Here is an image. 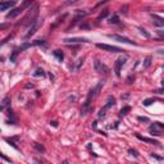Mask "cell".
<instances>
[{
  "label": "cell",
  "mask_w": 164,
  "mask_h": 164,
  "mask_svg": "<svg viewBox=\"0 0 164 164\" xmlns=\"http://www.w3.org/2000/svg\"><path fill=\"white\" fill-rule=\"evenodd\" d=\"M1 109H3V108H1V106H0V110H1Z\"/></svg>",
  "instance_id": "8d00e7d4"
},
{
  "label": "cell",
  "mask_w": 164,
  "mask_h": 164,
  "mask_svg": "<svg viewBox=\"0 0 164 164\" xmlns=\"http://www.w3.org/2000/svg\"><path fill=\"white\" fill-rule=\"evenodd\" d=\"M108 14H109V10H108V9H104V10H103V12H101V13L99 14V17H98V19H99V21H101V19H103V18H105V17H106V15H108Z\"/></svg>",
  "instance_id": "2e32d148"
},
{
  "label": "cell",
  "mask_w": 164,
  "mask_h": 164,
  "mask_svg": "<svg viewBox=\"0 0 164 164\" xmlns=\"http://www.w3.org/2000/svg\"><path fill=\"white\" fill-rule=\"evenodd\" d=\"M45 72L42 71V68H37L35 72H33V77H44Z\"/></svg>",
  "instance_id": "5bb4252c"
},
{
  "label": "cell",
  "mask_w": 164,
  "mask_h": 164,
  "mask_svg": "<svg viewBox=\"0 0 164 164\" xmlns=\"http://www.w3.org/2000/svg\"><path fill=\"white\" fill-rule=\"evenodd\" d=\"M105 110H106V109H101V110H100V113H99V117H100V118L105 117Z\"/></svg>",
  "instance_id": "83f0119b"
},
{
  "label": "cell",
  "mask_w": 164,
  "mask_h": 164,
  "mask_svg": "<svg viewBox=\"0 0 164 164\" xmlns=\"http://www.w3.org/2000/svg\"><path fill=\"white\" fill-rule=\"evenodd\" d=\"M18 50H14V51L12 53V55H10V62H15V59H17V55H18Z\"/></svg>",
  "instance_id": "d6986e66"
},
{
  "label": "cell",
  "mask_w": 164,
  "mask_h": 164,
  "mask_svg": "<svg viewBox=\"0 0 164 164\" xmlns=\"http://www.w3.org/2000/svg\"><path fill=\"white\" fill-rule=\"evenodd\" d=\"M110 23H118V17L117 15H114V17H112V18H110Z\"/></svg>",
  "instance_id": "484cf974"
},
{
  "label": "cell",
  "mask_w": 164,
  "mask_h": 164,
  "mask_svg": "<svg viewBox=\"0 0 164 164\" xmlns=\"http://www.w3.org/2000/svg\"><path fill=\"white\" fill-rule=\"evenodd\" d=\"M128 152H129L131 155H133V156H139L137 151H136V150H133V149H129V150H128Z\"/></svg>",
  "instance_id": "4316f807"
},
{
  "label": "cell",
  "mask_w": 164,
  "mask_h": 164,
  "mask_svg": "<svg viewBox=\"0 0 164 164\" xmlns=\"http://www.w3.org/2000/svg\"><path fill=\"white\" fill-rule=\"evenodd\" d=\"M5 141H7V142H8L9 145H12V146H13V148H14V149H18V146H17V145H15L14 142H13V141H10L9 139H5Z\"/></svg>",
  "instance_id": "603a6c76"
},
{
  "label": "cell",
  "mask_w": 164,
  "mask_h": 164,
  "mask_svg": "<svg viewBox=\"0 0 164 164\" xmlns=\"http://www.w3.org/2000/svg\"><path fill=\"white\" fill-rule=\"evenodd\" d=\"M163 133V131H154V129H150V135L151 136H160Z\"/></svg>",
  "instance_id": "ffe728a7"
},
{
  "label": "cell",
  "mask_w": 164,
  "mask_h": 164,
  "mask_svg": "<svg viewBox=\"0 0 164 164\" xmlns=\"http://www.w3.org/2000/svg\"><path fill=\"white\" fill-rule=\"evenodd\" d=\"M26 88H33V83H27L26 85Z\"/></svg>",
  "instance_id": "d6a6232c"
},
{
  "label": "cell",
  "mask_w": 164,
  "mask_h": 164,
  "mask_svg": "<svg viewBox=\"0 0 164 164\" xmlns=\"http://www.w3.org/2000/svg\"><path fill=\"white\" fill-rule=\"evenodd\" d=\"M140 31H141V33H142V35H145L146 37H150V33L146 31V30H144V28H140Z\"/></svg>",
  "instance_id": "cb8c5ba5"
},
{
  "label": "cell",
  "mask_w": 164,
  "mask_h": 164,
  "mask_svg": "<svg viewBox=\"0 0 164 164\" xmlns=\"http://www.w3.org/2000/svg\"><path fill=\"white\" fill-rule=\"evenodd\" d=\"M155 101V99H146V100H144L142 101V104L145 105V106H149V105H151L152 103Z\"/></svg>",
  "instance_id": "ac0fdd59"
},
{
  "label": "cell",
  "mask_w": 164,
  "mask_h": 164,
  "mask_svg": "<svg viewBox=\"0 0 164 164\" xmlns=\"http://www.w3.org/2000/svg\"><path fill=\"white\" fill-rule=\"evenodd\" d=\"M151 156H152V158H155V159H158V160H162V159H163V158H162V156H159V155H156V154H151Z\"/></svg>",
  "instance_id": "f546056e"
},
{
  "label": "cell",
  "mask_w": 164,
  "mask_h": 164,
  "mask_svg": "<svg viewBox=\"0 0 164 164\" xmlns=\"http://www.w3.org/2000/svg\"><path fill=\"white\" fill-rule=\"evenodd\" d=\"M63 164H68V162H67V160H64V162H63Z\"/></svg>",
  "instance_id": "d590c367"
},
{
  "label": "cell",
  "mask_w": 164,
  "mask_h": 164,
  "mask_svg": "<svg viewBox=\"0 0 164 164\" xmlns=\"http://www.w3.org/2000/svg\"><path fill=\"white\" fill-rule=\"evenodd\" d=\"M163 128H164V126L160 122H155L154 124L150 126V129H154V131H163Z\"/></svg>",
  "instance_id": "30bf717a"
},
{
  "label": "cell",
  "mask_w": 164,
  "mask_h": 164,
  "mask_svg": "<svg viewBox=\"0 0 164 164\" xmlns=\"http://www.w3.org/2000/svg\"><path fill=\"white\" fill-rule=\"evenodd\" d=\"M53 54H54V56L56 59H58L59 62H62L64 59V54H63V51L62 50H55V51H53Z\"/></svg>",
  "instance_id": "7c38bea8"
},
{
  "label": "cell",
  "mask_w": 164,
  "mask_h": 164,
  "mask_svg": "<svg viewBox=\"0 0 164 164\" xmlns=\"http://www.w3.org/2000/svg\"><path fill=\"white\" fill-rule=\"evenodd\" d=\"M81 28H82V30H83V28H85V30H87V28H90V25L88 23H83V25H81Z\"/></svg>",
  "instance_id": "f1b7e54d"
},
{
  "label": "cell",
  "mask_w": 164,
  "mask_h": 164,
  "mask_svg": "<svg viewBox=\"0 0 164 164\" xmlns=\"http://www.w3.org/2000/svg\"><path fill=\"white\" fill-rule=\"evenodd\" d=\"M152 19H154V25H156L158 27H163L164 26V19L162 18V17L152 15Z\"/></svg>",
  "instance_id": "9c48e42d"
},
{
  "label": "cell",
  "mask_w": 164,
  "mask_h": 164,
  "mask_svg": "<svg viewBox=\"0 0 164 164\" xmlns=\"http://www.w3.org/2000/svg\"><path fill=\"white\" fill-rule=\"evenodd\" d=\"M9 104H10V99H9V98H5V99L3 100V105H1V108H4V106H9Z\"/></svg>",
  "instance_id": "44dd1931"
},
{
  "label": "cell",
  "mask_w": 164,
  "mask_h": 164,
  "mask_svg": "<svg viewBox=\"0 0 164 164\" xmlns=\"http://www.w3.org/2000/svg\"><path fill=\"white\" fill-rule=\"evenodd\" d=\"M35 149L38 150V151H45V148L42 145H40V144H35Z\"/></svg>",
  "instance_id": "7402d4cb"
},
{
  "label": "cell",
  "mask_w": 164,
  "mask_h": 164,
  "mask_svg": "<svg viewBox=\"0 0 164 164\" xmlns=\"http://www.w3.org/2000/svg\"><path fill=\"white\" fill-rule=\"evenodd\" d=\"M22 12H23V8H14V9H12L10 12L7 14V19H13V18H15L17 15H19Z\"/></svg>",
  "instance_id": "5b68a950"
},
{
  "label": "cell",
  "mask_w": 164,
  "mask_h": 164,
  "mask_svg": "<svg viewBox=\"0 0 164 164\" xmlns=\"http://www.w3.org/2000/svg\"><path fill=\"white\" fill-rule=\"evenodd\" d=\"M137 119L140 122H149V118L148 117H137Z\"/></svg>",
  "instance_id": "d4e9b609"
},
{
  "label": "cell",
  "mask_w": 164,
  "mask_h": 164,
  "mask_svg": "<svg viewBox=\"0 0 164 164\" xmlns=\"http://www.w3.org/2000/svg\"><path fill=\"white\" fill-rule=\"evenodd\" d=\"M136 137L139 139V140H141V141H145V142H149V144H154V145H159V142H158L156 140H154V139H149V137H142L141 135H136Z\"/></svg>",
  "instance_id": "ba28073f"
},
{
  "label": "cell",
  "mask_w": 164,
  "mask_h": 164,
  "mask_svg": "<svg viewBox=\"0 0 164 164\" xmlns=\"http://www.w3.org/2000/svg\"><path fill=\"white\" fill-rule=\"evenodd\" d=\"M127 62V56H121L118 58L117 62H115V65H114V69H115V76L117 77H121V68L122 65Z\"/></svg>",
  "instance_id": "3957f363"
},
{
  "label": "cell",
  "mask_w": 164,
  "mask_h": 164,
  "mask_svg": "<svg viewBox=\"0 0 164 164\" xmlns=\"http://www.w3.org/2000/svg\"><path fill=\"white\" fill-rule=\"evenodd\" d=\"M42 25V19H36L33 23L31 25V28H30V31H28L27 33H26V36H25V38H30L33 33H35L36 31H37V28L40 27Z\"/></svg>",
  "instance_id": "7a4b0ae2"
},
{
  "label": "cell",
  "mask_w": 164,
  "mask_h": 164,
  "mask_svg": "<svg viewBox=\"0 0 164 164\" xmlns=\"http://www.w3.org/2000/svg\"><path fill=\"white\" fill-rule=\"evenodd\" d=\"M15 5V1H0V12L7 10L9 8H13Z\"/></svg>",
  "instance_id": "52a82bcc"
},
{
  "label": "cell",
  "mask_w": 164,
  "mask_h": 164,
  "mask_svg": "<svg viewBox=\"0 0 164 164\" xmlns=\"http://www.w3.org/2000/svg\"><path fill=\"white\" fill-rule=\"evenodd\" d=\"M129 112H131V106H123V108L121 109L119 114H121V117H123V115H127Z\"/></svg>",
  "instance_id": "9a60e30c"
},
{
  "label": "cell",
  "mask_w": 164,
  "mask_h": 164,
  "mask_svg": "<svg viewBox=\"0 0 164 164\" xmlns=\"http://www.w3.org/2000/svg\"><path fill=\"white\" fill-rule=\"evenodd\" d=\"M151 65V56H148L145 60H144V68H149Z\"/></svg>",
  "instance_id": "e0dca14e"
},
{
  "label": "cell",
  "mask_w": 164,
  "mask_h": 164,
  "mask_svg": "<svg viewBox=\"0 0 164 164\" xmlns=\"http://www.w3.org/2000/svg\"><path fill=\"white\" fill-rule=\"evenodd\" d=\"M96 46H98L99 49L106 50V51H112V53H122V51H124V50H122L121 48L112 46V45H108V44H96Z\"/></svg>",
  "instance_id": "6da1fadb"
},
{
  "label": "cell",
  "mask_w": 164,
  "mask_h": 164,
  "mask_svg": "<svg viewBox=\"0 0 164 164\" xmlns=\"http://www.w3.org/2000/svg\"><path fill=\"white\" fill-rule=\"evenodd\" d=\"M96 123H98V122H94L92 123V128H96Z\"/></svg>",
  "instance_id": "e575fe53"
},
{
  "label": "cell",
  "mask_w": 164,
  "mask_h": 164,
  "mask_svg": "<svg viewBox=\"0 0 164 164\" xmlns=\"http://www.w3.org/2000/svg\"><path fill=\"white\" fill-rule=\"evenodd\" d=\"M50 124H51L53 127H58V122H55V121H53V122H50Z\"/></svg>",
  "instance_id": "1f68e13d"
},
{
  "label": "cell",
  "mask_w": 164,
  "mask_h": 164,
  "mask_svg": "<svg viewBox=\"0 0 164 164\" xmlns=\"http://www.w3.org/2000/svg\"><path fill=\"white\" fill-rule=\"evenodd\" d=\"M103 86H104V81H99V83L92 88V90H94V92H95V96L100 92V90H101V87H103Z\"/></svg>",
  "instance_id": "4fadbf2b"
},
{
  "label": "cell",
  "mask_w": 164,
  "mask_h": 164,
  "mask_svg": "<svg viewBox=\"0 0 164 164\" xmlns=\"http://www.w3.org/2000/svg\"><path fill=\"white\" fill-rule=\"evenodd\" d=\"M0 158H3V159H5L7 162H10V159H9V158H7V156H5L4 154H1V152H0Z\"/></svg>",
  "instance_id": "4dcf8cb0"
},
{
  "label": "cell",
  "mask_w": 164,
  "mask_h": 164,
  "mask_svg": "<svg viewBox=\"0 0 164 164\" xmlns=\"http://www.w3.org/2000/svg\"><path fill=\"white\" fill-rule=\"evenodd\" d=\"M9 25L8 23H4V25H0V30H3V28H7Z\"/></svg>",
  "instance_id": "836d02e7"
},
{
  "label": "cell",
  "mask_w": 164,
  "mask_h": 164,
  "mask_svg": "<svg viewBox=\"0 0 164 164\" xmlns=\"http://www.w3.org/2000/svg\"><path fill=\"white\" fill-rule=\"evenodd\" d=\"M67 44H78V42H87V38L85 37H73V38H64Z\"/></svg>",
  "instance_id": "8992f818"
},
{
  "label": "cell",
  "mask_w": 164,
  "mask_h": 164,
  "mask_svg": "<svg viewBox=\"0 0 164 164\" xmlns=\"http://www.w3.org/2000/svg\"><path fill=\"white\" fill-rule=\"evenodd\" d=\"M108 37L113 38V40H117L119 42H123V44H129V45H136V42L131 41L128 37H124V36H121V35H108Z\"/></svg>",
  "instance_id": "277c9868"
},
{
  "label": "cell",
  "mask_w": 164,
  "mask_h": 164,
  "mask_svg": "<svg viewBox=\"0 0 164 164\" xmlns=\"http://www.w3.org/2000/svg\"><path fill=\"white\" fill-rule=\"evenodd\" d=\"M115 104V99L113 98V96H109L108 98V101H106V104H105V106H104V109H109L110 106H113Z\"/></svg>",
  "instance_id": "8fae6325"
}]
</instances>
